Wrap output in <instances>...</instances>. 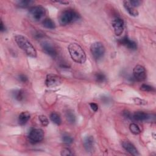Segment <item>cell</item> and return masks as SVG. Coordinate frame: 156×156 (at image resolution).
I'll return each instance as SVG.
<instances>
[{"mask_svg":"<svg viewBox=\"0 0 156 156\" xmlns=\"http://www.w3.org/2000/svg\"><path fill=\"white\" fill-rule=\"evenodd\" d=\"M15 40L18 46L27 55L31 57H37V51L29 41V40L22 35H16L15 37Z\"/></svg>","mask_w":156,"mask_h":156,"instance_id":"1","label":"cell"},{"mask_svg":"<svg viewBox=\"0 0 156 156\" xmlns=\"http://www.w3.org/2000/svg\"><path fill=\"white\" fill-rule=\"evenodd\" d=\"M68 50L71 58L76 63H83L86 60V54L82 48L76 43H73L68 46Z\"/></svg>","mask_w":156,"mask_h":156,"instance_id":"2","label":"cell"},{"mask_svg":"<svg viewBox=\"0 0 156 156\" xmlns=\"http://www.w3.org/2000/svg\"><path fill=\"white\" fill-rule=\"evenodd\" d=\"M80 18V15L73 9H67L63 10L58 17L59 23L62 26H66L72 23Z\"/></svg>","mask_w":156,"mask_h":156,"instance_id":"3","label":"cell"},{"mask_svg":"<svg viewBox=\"0 0 156 156\" xmlns=\"http://www.w3.org/2000/svg\"><path fill=\"white\" fill-rule=\"evenodd\" d=\"M90 51L94 58L98 60L104 56L105 49L102 43L94 42L90 46Z\"/></svg>","mask_w":156,"mask_h":156,"instance_id":"4","label":"cell"},{"mask_svg":"<svg viewBox=\"0 0 156 156\" xmlns=\"http://www.w3.org/2000/svg\"><path fill=\"white\" fill-rule=\"evenodd\" d=\"M45 13V9L41 6H34L30 8L29 10V15L34 21H38L41 20Z\"/></svg>","mask_w":156,"mask_h":156,"instance_id":"5","label":"cell"},{"mask_svg":"<svg viewBox=\"0 0 156 156\" xmlns=\"http://www.w3.org/2000/svg\"><path fill=\"white\" fill-rule=\"evenodd\" d=\"M44 133L41 129H32L30 130L28 135V139L32 144L38 143L44 138Z\"/></svg>","mask_w":156,"mask_h":156,"instance_id":"6","label":"cell"},{"mask_svg":"<svg viewBox=\"0 0 156 156\" xmlns=\"http://www.w3.org/2000/svg\"><path fill=\"white\" fill-rule=\"evenodd\" d=\"M62 79L60 76L55 74H49L46 76L45 84L49 88H53L60 85Z\"/></svg>","mask_w":156,"mask_h":156,"instance_id":"7","label":"cell"},{"mask_svg":"<svg viewBox=\"0 0 156 156\" xmlns=\"http://www.w3.org/2000/svg\"><path fill=\"white\" fill-rule=\"evenodd\" d=\"M112 24L115 35L116 36L121 35L122 34L124 29V20L119 17H116L112 20Z\"/></svg>","mask_w":156,"mask_h":156,"instance_id":"8","label":"cell"},{"mask_svg":"<svg viewBox=\"0 0 156 156\" xmlns=\"http://www.w3.org/2000/svg\"><path fill=\"white\" fill-rule=\"evenodd\" d=\"M133 75L134 78L138 81H143L146 78V71L144 66L138 65L133 69Z\"/></svg>","mask_w":156,"mask_h":156,"instance_id":"9","label":"cell"},{"mask_svg":"<svg viewBox=\"0 0 156 156\" xmlns=\"http://www.w3.org/2000/svg\"><path fill=\"white\" fill-rule=\"evenodd\" d=\"M41 48L43 51L48 55L55 57L57 55L56 49L54 46L48 41H44L41 43Z\"/></svg>","mask_w":156,"mask_h":156,"instance_id":"10","label":"cell"},{"mask_svg":"<svg viewBox=\"0 0 156 156\" xmlns=\"http://www.w3.org/2000/svg\"><path fill=\"white\" fill-rule=\"evenodd\" d=\"M119 43L124 45L126 48L131 50H135L137 49V44L135 41L130 40L128 37L125 36L119 40Z\"/></svg>","mask_w":156,"mask_h":156,"instance_id":"11","label":"cell"},{"mask_svg":"<svg viewBox=\"0 0 156 156\" xmlns=\"http://www.w3.org/2000/svg\"><path fill=\"white\" fill-rule=\"evenodd\" d=\"M122 146L123 148L127 152H128L129 154H130L133 155H140V154L138 153V151L136 149V148L129 141H127V140L123 141L122 143Z\"/></svg>","mask_w":156,"mask_h":156,"instance_id":"12","label":"cell"},{"mask_svg":"<svg viewBox=\"0 0 156 156\" xmlns=\"http://www.w3.org/2000/svg\"><path fill=\"white\" fill-rule=\"evenodd\" d=\"M132 119L138 121H144L150 119L151 115L144 112L137 111L132 115Z\"/></svg>","mask_w":156,"mask_h":156,"instance_id":"13","label":"cell"},{"mask_svg":"<svg viewBox=\"0 0 156 156\" xmlns=\"http://www.w3.org/2000/svg\"><path fill=\"white\" fill-rule=\"evenodd\" d=\"M83 146L87 152H92L94 147V140L93 136L89 135L86 136L83 140Z\"/></svg>","mask_w":156,"mask_h":156,"instance_id":"14","label":"cell"},{"mask_svg":"<svg viewBox=\"0 0 156 156\" xmlns=\"http://www.w3.org/2000/svg\"><path fill=\"white\" fill-rule=\"evenodd\" d=\"M123 5L125 8V9L126 10V11H127V12L129 13L130 15L132 16H137L139 14L137 10H136L135 9V7H133V6H132L129 2V1H123Z\"/></svg>","mask_w":156,"mask_h":156,"instance_id":"15","label":"cell"},{"mask_svg":"<svg viewBox=\"0 0 156 156\" xmlns=\"http://www.w3.org/2000/svg\"><path fill=\"white\" fill-rule=\"evenodd\" d=\"M30 115L28 112H22L18 116V123L20 125H24L29 120Z\"/></svg>","mask_w":156,"mask_h":156,"instance_id":"16","label":"cell"},{"mask_svg":"<svg viewBox=\"0 0 156 156\" xmlns=\"http://www.w3.org/2000/svg\"><path fill=\"white\" fill-rule=\"evenodd\" d=\"M12 97L17 101H23L25 97V92L23 90H15L12 92Z\"/></svg>","mask_w":156,"mask_h":156,"instance_id":"17","label":"cell"},{"mask_svg":"<svg viewBox=\"0 0 156 156\" xmlns=\"http://www.w3.org/2000/svg\"><path fill=\"white\" fill-rule=\"evenodd\" d=\"M43 26L49 29H54L55 28V23L50 18H46L44 19L42 22Z\"/></svg>","mask_w":156,"mask_h":156,"instance_id":"18","label":"cell"},{"mask_svg":"<svg viewBox=\"0 0 156 156\" xmlns=\"http://www.w3.org/2000/svg\"><path fill=\"white\" fill-rule=\"evenodd\" d=\"M50 119L57 125H60L62 122V119L60 115L55 112H52L50 114Z\"/></svg>","mask_w":156,"mask_h":156,"instance_id":"19","label":"cell"},{"mask_svg":"<svg viewBox=\"0 0 156 156\" xmlns=\"http://www.w3.org/2000/svg\"><path fill=\"white\" fill-rule=\"evenodd\" d=\"M65 116L66 118V120L69 122L70 124H74L76 122V116L74 113L71 111L68 110L65 113Z\"/></svg>","mask_w":156,"mask_h":156,"instance_id":"20","label":"cell"},{"mask_svg":"<svg viewBox=\"0 0 156 156\" xmlns=\"http://www.w3.org/2000/svg\"><path fill=\"white\" fill-rule=\"evenodd\" d=\"M129 129L130 132L134 135H138L141 132L140 127L135 123H131L129 126Z\"/></svg>","mask_w":156,"mask_h":156,"instance_id":"21","label":"cell"},{"mask_svg":"<svg viewBox=\"0 0 156 156\" xmlns=\"http://www.w3.org/2000/svg\"><path fill=\"white\" fill-rule=\"evenodd\" d=\"M94 77H95V79H96V82H98L99 83H102L106 79L105 75L104 73H100V72L96 73L94 74Z\"/></svg>","mask_w":156,"mask_h":156,"instance_id":"22","label":"cell"},{"mask_svg":"<svg viewBox=\"0 0 156 156\" xmlns=\"http://www.w3.org/2000/svg\"><path fill=\"white\" fill-rule=\"evenodd\" d=\"M34 2L32 1H27V0H23V1H20L18 2V5L21 8H26L28 7L29 5H30L32 3Z\"/></svg>","mask_w":156,"mask_h":156,"instance_id":"23","label":"cell"},{"mask_svg":"<svg viewBox=\"0 0 156 156\" xmlns=\"http://www.w3.org/2000/svg\"><path fill=\"white\" fill-rule=\"evenodd\" d=\"M38 119L43 126H47L49 124V120L48 118L45 115H40L38 116Z\"/></svg>","mask_w":156,"mask_h":156,"instance_id":"24","label":"cell"},{"mask_svg":"<svg viewBox=\"0 0 156 156\" xmlns=\"http://www.w3.org/2000/svg\"><path fill=\"white\" fill-rule=\"evenodd\" d=\"M140 90L143 91L151 92L154 91V88L147 84H142L140 87Z\"/></svg>","mask_w":156,"mask_h":156,"instance_id":"25","label":"cell"},{"mask_svg":"<svg viewBox=\"0 0 156 156\" xmlns=\"http://www.w3.org/2000/svg\"><path fill=\"white\" fill-rule=\"evenodd\" d=\"M62 141L64 143L69 144L73 142V139L71 136L68 135H63L62 136Z\"/></svg>","mask_w":156,"mask_h":156,"instance_id":"26","label":"cell"},{"mask_svg":"<svg viewBox=\"0 0 156 156\" xmlns=\"http://www.w3.org/2000/svg\"><path fill=\"white\" fill-rule=\"evenodd\" d=\"M133 100L134 103L137 104V105H146L147 104V102L146 100H144V99L139 98H134L133 99Z\"/></svg>","mask_w":156,"mask_h":156,"instance_id":"27","label":"cell"},{"mask_svg":"<svg viewBox=\"0 0 156 156\" xmlns=\"http://www.w3.org/2000/svg\"><path fill=\"white\" fill-rule=\"evenodd\" d=\"M60 155L62 156H69L73 155V154L72 153L71 151L68 148H63L62 149L60 152Z\"/></svg>","mask_w":156,"mask_h":156,"instance_id":"28","label":"cell"},{"mask_svg":"<svg viewBox=\"0 0 156 156\" xmlns=\"http://www.w3.org/2000/svg\"><path fill=\"white\" fill-rule=\"evenodd\" d=\"M18 78V80L20 82H21L22 83H26V82H27L28 81L27 77L25 74H19Z\"/></svg>","mask_w":156,"mask_h":156,"instance_id":"29","label":"cell"},{"mask_svg":"<svg viewBox=\"0 0 156 156\" xmlns=\"http://www.w3.org/2000/svg\"><path fill=\"white\" fill-rule=\"evenodd\" d=\"M129 2L130 5L133 7H138L141 4V1L139 0H132V1H129Z\"/></svg>","mask_w":156,"mask_h":156,"instance_id":"30","label":"cell"},{"mask_svg":"<svg viewBox=\"0 0 156 156\" xmlns=\"http://www.w3.org/2000/svg\"><path fill=\"white\" fill-rule=\"evenodd\" d=\"M91 108L94 111V112H97L98 110V105L97 104L94 103V102H90L89 104Z\"/></svg>","mask_w":156,"mask_h":156,"instance_id":"31","label":"cell"},{"mask_svg":"<svg viewBox=\"0 0 156 156\" xmlns=\"http://www.w3.org/2000/svg\"><path fill=\"white\" fill-rule=\"evenodd\" d=\"M123 115L127 118L132 119V114H131L130 112L127 110H125L123 112Z\"/></svg>","mask_w":156,"mask_h":156,"instance_id":"32","label":"cell"},{"mask_svg":"<svg viewBox=\"0 0 156 156\" xmlns=\"http://www.w3.org/2000/svg\"><path fill=\"white\" fill-rule=\"evenodd\" d=\"M5 30V27L4 26V23H3L2 21L1 20V23H0V30L1 32H4Z\"/></svg>","mask_w":156,"mask_h":156,"instance_id":"33","label":"cell"},{"mask_svg":"<svg viewBox=\"0 0 156 156\" xmlns=\"http://www.w3.org/2000/svg\"><path fill=\"white\" fill-rule=\"evenodd\" d=\"M56 2L61 3V4H69L68 1H56Z\"/></svg>","mask_w":156,"mask_h":156,"instance_id":"34","label":"cell"}]
</instances>
